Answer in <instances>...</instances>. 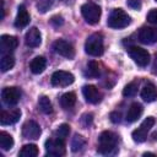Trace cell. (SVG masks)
<instances>
[{"mask_svg": "<svg viewBox=\"0 0 157 157\" xmlns=\"http://www.w3.org/2000/svg\"><path fill=\"white\" fill-rule=\"evenodd\" d=\"M118 136L112 131H103L98 137L97 151L102 155H110L117 148Z\"/></svg>", "mask_w": 157, "mask_h": 157, "instance_id": "1", "label": "cell"}, {"mask_svg": "<svg viewBox=\"0 0 157 157\" xmlns=\"http://www.w3.org/2000/svg\"><path fill=\"white\" fill-rule=\"evenodd\" d=\"M85 52L91 56H99L103 54L104 45H103V37L101 33H93L86 39Z\"/></svg>", "mask_w": 157, "mask_h": 157, "instance_id": "2", "label": "cell"}, {"mask_svg": "<svg viewBox=\"0 0 157 157\" xmlns=\"http://www.w3.org/2000/svg\"><path fill=\"white\" fill-rule=\"evenodd\" d=\"M107 25L115 29L124 28L130 25V16L121 9H114L107 20Z\"/></svg>", "mask_w": 157, "mask_h": 157, "instance_id": "3", "label": "cell"}, {"mask_svg": "<svg viewBox=\"0 0 157 157\" xmlns=\"http://www.w3.org/2000/svg\"><path fill=\"white\" fill-rule=\"evenodd\" d=\"M81 13L85 18V21L90 25H96L99 22L101 18V7L93 2H86L81 6Z\"/></svg>", "mask_w": 157, "mask_h": 157, "instance_id": "4", "label": "cell"}, {"mask_svg": "<svg viewBox=\"0 0 157 157\" xmlns=\"http://www.w3.org/2000/svg\"><path fill=\"white\" fill-rule=\"evenodd\" d=\"M45 151L48 156H55L60 157L65 155V140L59 139V137H53L48 139L45 141Z\"/></svg>", "mask_w": 157, "mask_h": 157, "instance_id": "5", "label": "cell"}, {"mask_svg": "<svg viewBox=\"0 0 157 157\" xmlns=\"http://www.w3.org/2000/svg\"><path fill=\"white\" fill-rule=\"evenodd\" d=\"M128 53H129L130 58L141 67L147 66V64L150 63V53L144 48L132 45V47L128 48Z\"/></svg>", "mask_w": 157, "mask_h": 157, "instance_id": "6", "label": "cell"}, {"mask_svg": "<svg viewBox=\"0 0 157 157\" xmlns=\"http://www.w3.org/2000/svg\"><path fill=\"white\" fill-rule=\"evenodd\" d=\"M155 125V118L153 117H147L142 123L141 125L132 131L131 136H132V140L135 142H144L146 141L147 139V132L150 131V129Z\"/></svg>", "mask_w": 157, "mask_h": 157, "instance_id": "7", "label": "cell"}, {"mask_svg": "<svg viewBox=\"0 0 157 157\" xmlns=\"http://www.w3.org/2000/svg\"><path fill=\"white\" fill-rule=\"evenodd\" d=\"M75 81V77L71 72L69 71H63V70H59V71H55L53 75H52V85L53 86H56V87H65V86H69L71 85L72 82Z\"/></svg>", "mask_w": 157, "mask_h": 157, "instance_id": "8", "label": "cell"}, {"mask_svg": "<svg viewBox=\"0 0 157 157\" xmlns=\"http://www.w3.org/2000/svg\"><path fill=\"white\" fill-rule=\"evenodd\" d=\"M53 49H54V52L56 54H59V55H61L64 58L72 59L75 56V49H74V47L69 42H66L64 39L55 40L54 44H53Z\"/></svg>", "mask_w": 157, "mask_h": 157, "instance_id": "9", "label": "cell"}, {"mask_svg": "<svg viewBox=\"0 0 157 157\" xmlns=\"http://www.w3.org/2000/svg\"><path fill=\"white\" fill-rule=\"evenodd\" d=\"M21 90L18 87H5L1 91V98L4 101V103L9 104V105H15L20 102L21 99Z\"/></svg>", "mask_w": 157, "mask_h": 157, "instance_id": "10", "label": "cell"}, {"mask_svg": "<svg viewBox=\"0 0 157 157\" xmlns=\"http://www.w3.org/2000/svg\"><path fill=\"white\" fill-rule=\"evenodd\" d=\"M40 132H42L40 126L33 120H27L22 126V135H23L25 139L36 140V139L39 137Z\"/></svg>", "mask_w": 157, "mask_h": 157, "instance_id": "11", "label": "cell"}, {"mask_svg": "<svg viewBox=\"0 0 157 157\" xmlns=\"http://www.w3.org/2000/svg\"><path fill=\"white\" fill-rule=\"evenodd\" d=\"M17 44H18V40L16 37L9 36V34H2L0 37L1 54H11V52H13L17 48Z\"/></svg>", "mask_w": 157, "mask_h": 157, "instance_id": "12", "label": "cell"}, {"mask_svg": "<svg viewBox=\"0 0 157 157\" xmlns=\"http://www.w3.org/2000/svg\"><path fill=\"white\" fill-rule=\"evenodd\" d=\"M21 117V110L18 108H13V109H2L1 110V115H0V123L1 125H11L18 121Z\"/></svg>", "mask_w": 157, "mask_h": 157, "instance_id": "13", "label": "cell"}, {"mask_svg": "<svg viewBox=\"0 0 157 157\" xmlns=\"http://www.w3.org/2000/svg\"><path fill=\"white\" fill-rule=\"evenodd\" d=\"M82 93H83L85 99L88 103H92V104H97L102 99V93L93 85H86V86H83L82 87Z\"/></svg>", "mask_w": 157, "mask_h": 157, "instance_id": "14", "label": "cell"}, {"mask_svg": "<svg viewBox=\"0 0 157 157\" xmlns=\"http://www.w3.org/2000/svg\"><path fill=\"white\" fill-rule=\"evenodd\" d=\"M139 40L144 44H153L157 42V28L142 27L139 32Z\"/></svg>", "mask_w": 157, "mask_h": 157, "instance_id": "15", "label": "cell"}, {"mask_svg": "<svg viewBox=\"0 0 157 157\" xmlns=\"http://www.w3.org/2000/svg\"><path fill=\"white\" fill-rule=\"evenodd\" d=\"M25 42H26V45H28L29 48H37V47H39L40 43H42V36H40L39 29L37 27L29 28L28 32L26 33Z\"/></svg>", "mask_w": 157, "mask_h": 157, "instance_id": "16", "label": "cell"}, {"mask_svg": "<svg viewBox=\"0 0 157 157\" xmlns=\"http://www.w3.org/2000/svg\"><path fill=\"white\" fill-rule=\"evenodd\" d=\"M29 23V15L28 11L23 5H20L17 9V16L15 18V26L17 28H23Z\"/></svg>", "mask_w": 157, "mask_h": 157, "instance_id": "17", "label": "cell"}, {"mask_svg": "<svg viewBox=\"0 0 157 157\" xmlns=\"http://www.w3.org/2000/svg\"><path fill=\"white\" fill-rule=\"evenodd\" d=\"M141 98L145 102H153L157 99V87L152 82H147L142 91H141Z\"/></svg>", "mask_w": 157, "mask_h": 157, "instance_id": "18", "label": "cell"}, {"mask_svg": "<svg viewBox=\"0 0 157 157\" xmlns=\"http://www.w3.org/2000/svg\"><path fill=\"white\" fill-rule=\"evenodd\" d=\"M142 112H144V108H142V105H141L140 103H132V104L129 107V109H128V113H126V117H125L126 121H128V123H134V121H136V120L141 117Z\"/></svg>", "mask_w": 157, "mask_h": 157, "instance_id": "19", "label": "cell"}, {"mask_svg": "<svg viewBox=\"0 0 157 157\" xmlns=\"http://www.w3.org/2000/svg\"><path fill=\"white\" fill-rule=\"evenodd\" d=\"M45 66H47V60H45V58H43V56H36V58L31 61V64H29L31 71H32L33 74H36V75L42 74V72L44 71Z\"/></svg>", "mask_w": 157, "mask_h": 157, "instance_id": "20", "label": "cell"}, {"mask_svg": "<svg viewBox=\"0 0 157 157\" xmlns=\"http://www.w3.org/2000/svg\"><path fill=\"white\" fill-rule=\"evenodd\" d=\"M76 103V94L74 92H66L60 97V105L63 109H70Z\"/></svg>", "mask_w": 157, "mask_h": 157, "instance_id": "21", "label": "cell"}, {"mask_svg": "<svg viewBox=\"0 0 157 157\" xmlns=\"http://www.w3.org/2000/svg\"><path fill=\"white\" fill-rule=\"evenodd\" d=\"M15 65V58L11 54H2L1 60H0V69L2 72H6L11 70Z\"/></svg>", "mask_w": 157, "mask_h": 157, "instance_id": "22", "label": "cell"}, {"mask_svg": "<svg viewBox=\"0 0 157 157\" xmlns=\"http://www.w3.org/2000/svg\"><path fill=\"white\" fill-rule=\"evenodd\" d=\"M13 146V139L10 134H7L6 131H1L0 132V147L4 151H7L10 148H12Z\"/></svg>", "mask_w": 157, "mask_h": 157, "instance_id": "23", "label": "cell"}, {"mask_svg": "<svg viewBox=\"0 0 157 157\" xmlns=\"http://www.w3.org/2000/svg\"><path fill=\"white\" fill-rule=\"evenodd\" d=\"M38 107L42 110V113H44V114H50L53 112L52 102H50V99L47 96H40L39 97V99H38Z\"/></svg>", "mask_w": 157, "mask_h": 157, "instance_id": "24", "label": "cell"}, {"mask_svg": "<svg viewBox=\"0 0 157 157\" xmlns=\"http://www.w3.org/2000/svg\"><path fill=\"white\" fill-rule=\"evenodd\" d=\"M20 157H36L38 155V147L34 144L25 145L20 151Z\"/></svg>", "mask_w": 157, "mask_h": 157, "instance_id": "25", "label": "cell"}, {"mask_svg": "<svg viewBox=\"0 0 157 157\" xmlns=\"http://www.w3.org/2000/svg\"><path fill=\"white\" fill-rule=\"evenodd\" d=\"M99 74H101L99 65H98L96 61L91 60V61L87 64V66H86L85 75H86L87 77H98V76H99Z\"/></svg>", "mask_w": 157, "mask_h": 157, "instance_id": "26", "label": "cell"}, {"mask_svg": "<svg viewBox=\"0 0 157 157\" xmlns=\"http://www.w3.org/2000/svg\"><path fill=\"white\" fill-rule=\"evenodd\" d=\"M86 145V140L81 136V135H75L71 140V151L72 152H78L81 151Z\"/></svg>", "mask_w": 157, "mask_h": 157, "instance_id": "27", "label": "cell"}, {"mask_svg": "<svg viewBox=\"0 0 157 157\" xmlns=\"http://www.w3.org/2000/svg\"><path fill=\"white\" fill-rule=\"evenodd\" d=\"M137 87H139V82L137 81L129 82L123 90V96L124 97H134L137 93Z\"/></svg>", "mask_w": 157, "mask_h": 157, "instance_id": "28", "label": "cell"}, {"mask_svg": "<svg viewBox=\"0 0 157 157\" xmlns=\"http://www.w3.org/2000/svg\"><path fill=\"white\" fill-rule=\"evenodd\" d=\"M69 132H70V126L67 124H61L56 130H55V136L59 137V139H63L65 140L67 136H69Z\"/></svg>", "mask_w": 157, "mask_h": 157, "instance_id": "29", "label": "cell"}, {"mask_svg": "<svg viewBox=\"0 0 157 157\" xmlns=\"http://www.w3.org/2000/svg\"><path fill=\"white\" fill-rule=\"evenodd\" d=\"M53 5V0H37V9L39 12H47Z\"/></svg>", "mask_w": 157, "mask_h": 157, "instance_id": "30", "label": "cell"}, {"mask_svg": "<svg viewBox=\"0 0 157 157\" xmlns=\"http://www.w3.org/2000/svg\"><path fill=\"white\" fill-rule=\"evenodd\" d=\"M147 21L151 22L152 25H156L157 26V9H152L147 13Z\"/></svg>", "mask_w": 157, "mask_h": 157, "instance_id": "31", "label": "cell"}, {"mask_svg": "<svg viewBox=\"0 0 157 157\" xmlns=\"http://www.w3.org/2000/svg\"><path fill=\"white\" fill-rule=\"evenodd\" d=\"M92 121H93V114H91V113L85 114V115H82V118H81V123L83 124V126L91 125Z\"/></svg>", "mask_w": 157, "mask_h": 157, "instance_id": "32", "label": "cell"}, {"mask_svg": "<svg viewBox=\"0 0 157 157\" xmlns=\"http://www.w3.org/2000/svg\"><path fill=\"white\" fill-rule=\"evenodd\" d=\"M126 5L130 9H134V10H140L141 9V1L140 0H128Z\"/></svg>", "mask_w": 157, "mask_h": 157, "instance_id": "33", "label": "cell"}, {"mask_svg": "<svg viewBox=\"0 0 157 157\" xmlns=\"http://www.w3.org/2000/svg\"><path fill=\"white\" fill-rule=\"evenodd\" d=\"M50 23H52L53 26H55V27H59V26H61V25L64 23V20H63L61 16H53V17L50 18Z\"/></svg>", "mask_w": 157, "mask_h": 157, "instance_id": "34", "label": "cell"}, {"mask_svg": "<svg viewBox=\"0 0 157 157\" xmlns=\"http://www.w3.org/2000/svg\"><path fill=\"white\" fill-rule=\"evenodd\" d=\"M109 118H110V120H112L113 123H115V124L121 121V114H120L119 112H112L110 115H109Z\"/></svg>", "mask_w": 157, "mask_h": 157, "instance_id": "35", "label": "cell"}, {"mask_svg": "<svg viewBox=\"0 0 157 157\" xmlns=\"http://www.w3.org/2000/svg\"><path fill=\"white\" fill-rule=\"evenodd\" d=\"M152 72H153L155 75H157V59L155 60V64H153V66H152Z\"/></svg>", "mask_w": 157, "mask_h": 157, "instance_id": "36", "label": "cell"}, {"mask_svg": "<svg viewBox=\"0 0 157 157\" xmlns=\"http://www.w3.org/2000/svg\"><path fill=\"white\" fill-rule=\"evenodd\" d=\"M156 1H157V0H156Z\"/></svg>", "mask_w": 157, "mask_h": 157, "instance_id": "37", "label": "cell"}]
</instances>
